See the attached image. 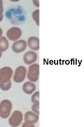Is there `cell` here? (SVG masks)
Instances as JSON below:
<instances>
[{"label": "cell", "instance_id": "7a4b0ae2", "mask_svg": "<svg viewBox=\"0 0 84 127\" xmlns=\"http://www.w3.org/2000/svg\"><path fill=\"white\" fill-rule=\"evenodd\" d=\"M39 75V65L35 64L28 67L27 77L28 79L32 82H35L38 80Z\"/></svg>", "mask_w": 84, "mask_h": 127}, {"label": "cell", "instance_id": "ffe728a7", "mask_svg": "<svg viewBox=\"0 0 84 127\" xmlns=\"http://www.w3.org/2000/svg\"><path fill=\"white\" fill-rule=\"evenodd\" d=\"M2 34V29L0 28V37Z\"/></svg>", "mask_w": 84, "mask_h": 127}, {"label": "cell", "instance_id": "7c38bea8", "mask_svg": "<svg viewBox=\"0 0 84 127\" xmlns=\"http://www.w3.org/2000/svg\"><path fill=\"white\" fill-rule=\"evenodd\" d=\"M9 46L8 40L4 36L0 37V51L2 52L6 50L8 48Z\"/></svg>", "mask_w": 84, "mask_h": 127}, {"label": "cell", "instance_id": "d6986e66", "mask_svg": "<svg viewBox=\"0 0 84 127\" xmlns=\"http://www.w3.org/2000/svg\"><path fill=\"white\" fill-rule=\"evenodd\" d=\"M3 9L2 1L0 0V10L3 11Z\"/></svg>", "mask_w": 84, "mask_h": 127}, {"label": "cell", "instance_id": "6da1fadb", "mask_svg": "<svg viewBox=\"0 0 84 127\" xmlns=\"http://www.w3.org/2000/svg\"><path fill=\"white\" fill-rule=\"evenodd\" d=\"M11 102L7 99L2 100L0 103V116L3 118H7L9 115L12 108Z\"/></svg>", "mask_w": 84, "mask_h": 127}, {"label": "cell", "instance_id": "9c48e42d", "mask_svg": "<svg viewBox=\"0 0 84 127\" xmlns=\"http://www.w3.org/2000/svg\"><path fill=\"white\" fill-rule=\"evenodd\" d=\"M25 122L32 124L36 123L39 119V116L36 113L31 111L26 112L24 115Z\"/></svg>", "mask_w": 84, "mask_h": 127}, {"label": "cell", "instance_id": "2e32d148", "mask_svg": "<svg viewBox=\"0 0 84 127\" xmlns=\"http://www.w3.org/2000/svg\"><path fill=\"white\" fill-rule=\"evenodd\" d=\"M39 103H34L31 107L32 110L38 115L39 114Z\"/></svg>", "mask_w": 84, "mask_h": 127}, {"label": "cell", "instance_id": "30bf717a", "mask_svg": "<svg viewBox=\"0 0 84 127\" xmlns=\"http://www.w3.org/2000/svg\"><path fill=\"white\" fill-rule=\"evenodd\" d=\"M28 47L34 50H37L39 49V40L37 37H31L27 41Z\"/></svg>", "mask_w": 84, "mask_h": 127}, {"label": "cell", "instance_id": "44dd1931", "mask_svg": "<svg viewBox=\"0 0 84 127\" xmlns=\"http://www.w3.org/2000/svg\"><path fill=\"white\" fill-rule=\"evenodd\" d=\"M2 56V52H1L0 51V58H1V56Z\"/></svg>", "mask_w": 84, "mask_h": 127}, {"label": "cell", "instance_id": "8fae6325", "mask_svg": "<svg viewBox=\"0 0 84 127\" xmlns=\"http://www.w3.org/2000/svg\"><path fill=\"white\" fill-rule=\"evenodd\" d=\"M22 89L26 94H31L35 90L36 86L33 83L30 82H27L24 84Z\"/></svg>", "mask_w": 84, "mask_h": 127}, {"label": "cell", "instance_id": "4fadbf2b", "mask_svg": "<svg viewBox=\"0 0 84 127\" xmlns=\"http://www.w3.org/2000/svg\"><path fill=\"white\" fill-rule=\"evenodd\" d=\"M11 87V82L10 80L7 82L0 83V88L2 90H8Z\"/></svg>", "mask_w": 84, "mask_h": 127}, {"label": "cell", "instance_id": "9a60e30c", "mask_svg": "<svg viewBox=\"0 0 84 127\" xmlns=\"http://www.w3.org/2000/svg\"><path fill=\"white\" fill-rule=\"evenodd\" d=\"M39 92L37 91L34 93L31 96L32 102L33 103H39Z\"/></svg>", "mask_w": 84, "mask_h": 127}, {"label": "cell", "instance_id": "52a82bcc", "mask_svg": "<svg viewBox=\"0 0 84 127\" xmlns=\"http://www.w3.org/2000/svg\"><path fill=\"white\" fill-rule=\"evenodd\" d=\"M27 47V44L25 41L21 40L14 42L12 45V48L14 52L18 53L24 51Z\"/></svg>", "mask_w": 84, "mask_h": 127}, {"label": "cell", "instance_id": "5b68a950", "mask_svg": "<svg viewBox=\"0 0 84 127\" xmlns=\"http://www.w3.org/2000/svg\"><path fill=\"white\" fill-rule=\"evenodd\" d=\"M12 74V70L9 67H5L0 69V83L10 81Z\"/></svg>", "mask_w": 84, "mask_h": 127}, {"label": "cell", "instance_id": "3957f363", "mask_svg": "<svg viewBox=\"0 0 84 127\" xmlns=\"http://www.w3.org/2000/svg\"><path fill=\"white\" fill-rule=\"evenodd\" d=\"M23 118V114L22 112L19 111L15 110L9 119V123L12 127H17L21 123Z\"/></svg>", "mask_w": 84, "mask_h": 127}, {"label": "cell", "instance_id": "ac0fdd59", "mask_svg": "<svg viewBox=\"0 0 84 127\" xmlns=\"http://www.w3.org/2000/svg\"><path fill=\"white\" fill-rule=\"evenodd\" d=\"M3 11L0 10V22L2 21L3 18Z\"/></svg>", "mask_w": 84, "mask_h": 127}, {"label": "cell", "instance_id": "5bb4252c", "mask_svg": "<svg viewBox=\"0 0 84 127\" xmlns=\"http://www.w3.org/2000/svg\"><path fill=\"white\" fill-rule=\"evenodd\" d=\"M39 10H37L32 13V17L36 24L39 25Z\"/></svg>", "mask_w": 84, "mask_h": 127}, {"label": "cell", "instance_id": "e0dca14e", "mask_svg": "<svg viewBox=\"0 0 84 127\" xmlns=\"http://www.w3.org/2000/svg\"><path fill=\"white\" fill-rule=\"evenodd\" d=\"M22 127H35L33 124L25 122L22 125Z\"/></svg>", "mask_w": 84, "mask_h": 127}, {"label": "cell", "instance_id": "8992f818", "mask_svg": "<svg viewBox=\"0 0 84 127\" xmlns=\"http://www.w3.org/2000/svg\"><path fill=\"white\" fill-rule=\"evenodd\" d=\"M22 32L21 29L17 27H12L6 32V36L9 39L15 41L19 38L21 36Z\"/></svg>", "mask_w": 84, "mask_h": 127}, {"label": "cell", "instance_id": "277c9868", "mask_svg": "<svg viewBox=\"0 0 84 127\" xmlns=\"http://www.w3.org/2000/svg\"><path fill=\"white\" fill-rule=\"evenodd\" d=\"M26 71V68L24 66H20L17 67L13 77L14 81L17 83L22 82L25 78Z\"/></svg>", "mask_w": 84, "mask_h": 127}, {"label": "cell", "instance_id": "ba28073f", "mask_svg": "<svg viewBox=\"0 0 84 127\" xmlns=\"http://www.w3.org/2000/svg\"><path fill=\"white\" fill-rule=\"evenodd\" d=\"M37 59V55L35 52L29 51L26 52L24 55L23 60L25 64H31L35 62Z\"/></svg>", "mask_w": 84, "mask_h": 127}]
</instances>
